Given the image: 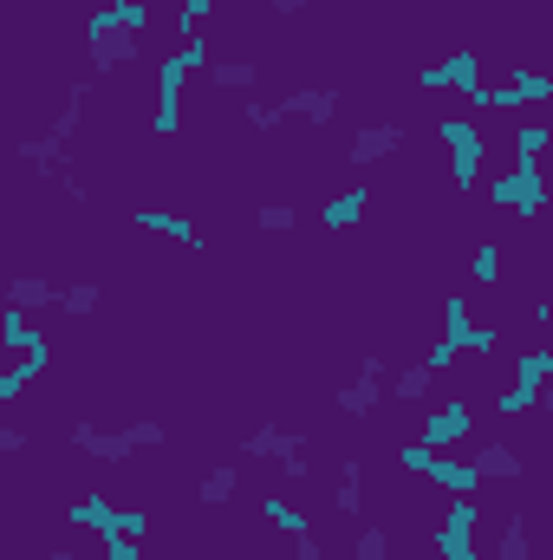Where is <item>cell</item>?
I'll use <instances>...</instances> for the list:
<instances>
[{
    "label": "cell",
    "mask_w": 553,
    "mask_h": 560,
    "mask_svg": "<svg viewBox=\"0 0 553 560\" xmlns=\"http://www.w3.org/2000/svg\"><path fill=\"white\" fill-rule=\"evenodd\" d=\"M196 72H209V39L202 33H183V46L156 66V112H150V131L156 138H176L183 131V92H189Z\"/></svg>",
    "instance_id": "6da1fadb"
},
{
    "label": "cell",
    "mask_w": 553,
    "mask_h": 560,
    "mask_svg": "<svg viewBox=\"0 0 553 560\" xmlns=\"http://www.w3.org/2000/svg\"><path fill=\"white\" fill-rule=\"evenodd\" d=\"M489 202H495L502 215H515V222H541V215H548V170L528 163V156H515V163L489 183Z\"/></svg>",
    "instance_id": "7a4b0ae2"
},
{
    "label": "cell",
    "mask_w": 553,
    "mask_h": 560,
    "mask_svg": "<svg viewBox=\"0 0 553 560\" xmlns=\"http://www.w3.org/2000/svg\"><path fill=\"white\" fill-rule=\"evenodd\" d=\"M436 143L449 150V189H475L482 183V163H489V143H482V125L475 118H436Z\"/></svg>",
    "instance_id": "3957f363"
},
{
    "label": "cell",
    "mask_w": 553,
    "mask_h": 560,
    "mask_svg": "<svg viewBox=\"0 0 553 560\" xmlns=\"http://www.w3.org/2000/svg\"><path fill=\"white\" fill-rule=\"evenodd\" d=\"M242 456H268V463H280L286 482H306V476H313L306 436H299V430H280V423H261L255 436H242Z\"/></svg>",
    "instance_id": "277c9868"
},
{
    "label": "cell",
    "mask_w": 553,
    "mask_h": 560,
    "mask_svg": "<svg viewBox=\"0 0 553 560\" xmlns=\"http://www.w3.org/2000/svg\"><path fill=\"white\" fill-rule=\"evenodd\" d=\"M85 52H92L98 72H118V66H138L143 39L138 33H125V26H111V13L98 7V13H85Z\"/></svg>",
    "instance_id": "5b68a950"
},
{
    "label": "cell",
    "mask_w": 553,
    "mask_h": 560,
    "mask_svg": "<svg viewBox=\"0 0 553 560\" xmlns=\"http://www.w3.org/2000/svg\"><path fill=\"white\" fill-rule=\"evenodd\" d=\"M443 346L462 359V352H482V359H495V326H482L475 313H469V300L462 293H449V306H443Z\"/></svg>",
    "instance_id": "8992f818"
},
{
    "label": "cell",
    "mask_w": 553,
    "mask_h": 560,
    "mask_svg": "<svg viewBox=\"0 0 553 560\" xmlns=\"http://www.w3.org/2000/svg\"><path fill=\"white\" fill-rule=\"evenodd\" d=\"M475 535H482L475 495H449V515L436 528V560H475Z\"/></svg>",
    "instance_id": "52a82bcc"
},
{
    "label": "cell",
    "mask_w": 553,
    "mask_h": 560,
    "mask_svg": "<svg viewBox=\"0 0 553 560\" xmlns=\"http://www.w3.org/2000/svg\"><path fill=\"white\" fill-rule=\"evenodd\" d=\"M548 98H553L548 72H515V79H502V85H482L469 105H475V112H521V105H548Z\"/></svg>",
    "instance_id": "ba28073f"
},
{
    "label": "cell",
    "mask_w": 553,
    "mask_h": 560,
    "mask_svg": "<svg viewBox=\"0 0 553 560\" xmlns=\"http://www.w3.org/2000/svg\"><path fill=\"white\" fill-rule=\"evenodd\" d=\"M416 85H423V92H462V98H475V92L489 85V79H482V52H475V46H456V52H449L443 66H430Z\"/></svg>",
    "instance_id": "9c48e42d"
},
{
    "label": "cell",
    "mask_w": 553,
    "mask_h": 560,
    "mask_svg": "<svg viewBox=\"0 0 553 560\" xmlns=\"http://www.w3.org/2000/svg\"><path fill=\"white\" fill-rule=\"evenodd\" d=\"M385 372H391V365H385L378 352H365L358 372H352V385H339V411H345V418H372V411L385 405Z\"/></svg>",
    "instance_id": "30bf717a"
},
{
    "label": "cell",
    "mask_w": 553,
    "mask_h": 560,
    "mask_svg": "<svg viewBox=\"0 0 553 560\" xmlns=\"http://www.w3.org/2000/svg\"><path fill=\"white\" fill-rule=\"evenodd\" d=\"M404 138H411V125H398V118H378V125L352 131V143H345V163H352V170H372L378 156L404 150Z\"/></svg>",
    "instance_id": "8fae6325"
},
{
    "label": "cell",
    "mask_w": 553,
    "mask_h": 560,
    "mask_svg": "<svg viewBox=\"0 0 553 560\" xmlns=\"http://www.w3.org/2000/svg\"><path fill=\"white\" fill-rule=\"evenodd\" d=\"M469 430H475V405L449 398V405H436V411L423 418V430H416V443H423V450H456V443H462Z\"/></svg>",
    "instance_id": "7c38bea8"
},
{
    "label": "cell",
    "mask_w": 553,
    "mask_h": 560,
    "mask_svg": "<svg viewBox=\"0 0 553 560\" xmlns=\"http://www.w3.org/2000/svg\"><path fill=\"white\" fill-rule=\"evenodd\" d=\"M339 105H345V98H339L332 85H293L274 112H280V118H299V125H332V118H339Z\"/></svg>",
    "instance_id": "4fadbf2b"
},
{
    "label": "cell",
    "mask_w": 553,
    "mask_h": 560,
    "mask_svg": "<svg viewBox=\"0 0 553 560\" xmlns=\"http://www.w3.org/2000/svg\"><path fill=\"white\" fill-rule=\"evenodd\" d=\"M72 443H79L85 456H98V463H131V456H138V436H131V430H98V423H79V430H72Z\"/></svg>",
    "instance_id": "5bb4252c"
},
{
    "label": "cell",
    "mask_w": 553,
    "mask_h": 560,
    "mask_svg": "<svg viewBox=\"0 0 553 560\" xmlns=\"http://www.w3.org/2000/svg\"><path fill=\"white\" fill-rule=\"evenodd\" d=\"M430 489H443V495H475L482 489V476H475V463H456L449 450H436L430 456V476H423Z\"/></svg>",
    "instance_id": "9a60e30c"
},
{
    "label": "cell",
    "mask_w": 553,
    "mask_h": 560,
    "mask_svg": "<svg viewBox=\"0 0 553 560\" xmlns=\"http://www.w3.org/2000/svg\"><path fill=\"white\" fill-rule=\"evenodd\" d=\"M469 463H475V476H482V482H521V476H528L521 450H508V443H482Z\"/></svg>",
    "instance_id": "2e32d148"
},
{
    "label": "cell",
    "mask_w": 553,
    "mask_h": 560,
    "mask_svg": "<svg viewBox=\"0 0 553 560\" xmlns=\"http://www.w3.org/2000/svg\"><path fill=\"white\" fill-rule=\"evenodd\" d=\"M66 515H72V528H92L98 541H105V535H118V509H111V495H105V489H85Z\"/></svg>",
    "instance_id": "e0dca14e"
},
{
    "label": "cell",
    "mask_w": 553,
    "mask_h": 560,
    "mask_svg": "<svg viewBox=\"0 0 553 560\" xmlns=\"http://www.w3.org/2000/svg\"><path fill=\"white\" fill-rule=\"evenodd\" d=\"M46 365H52V346L39 339L33 352H20V365H7V372H0V405H13L26 385H39V372H46Z\"/></svg>",
    "instance_id": "ac0fdd59"
},
{
    "label": "cell",
    "mask_w": 553,
    "mask_h": 560,
    "mask_svg": "<svg viewBox=\"0 0 553 560\" xmlns=\"http://www.w3.org/2000/svg\"><path fill=\"white\" fill-rule=\"evenodd\" d=\"M85 98H92V85H85V79H72V85H66V98H59V112H52V125H46V138H52V143L79 138V125H85Z\"/></svg>",
    "instance_id": "d6986e66"
},
{
    "label": "cell",
    "mask_w": 553,
    "mask_h": 560,
    "mask_svg": "<svg viewBox=\"0 0 553 560\" xmlns=\"http://www.w3.org/2000/svg\"><path fill=\"white\" fill-rule=\"evenodd\" d=\"M138 229H150V235H163V242H176V248H202V235H196V222L189 215H176V209H138Z\"/></svg>",
    "instance_id": "ffe728a7"
},
{
    "label": "cell",
    "mask_w": 553,
    "mask_h": 560,
    "mask_svg": "<svg viewBox=\"0 0 553 560\" xmlns=\"http://www.w3.org/2000/svg\"><path fill=\"white\" fill-rule=\"evenodd\" d=\"M365 209H372V189H365V183H352V189H339V196L319 209V222H326V229H358V222H365Z\"/></svg>",
    "instance_id": "44dd1931"
},
{
    "label": "cell",
    "mask_w": 553,
    "mask_h": 560,
    "mask_svg": "<svg viewBox=\"0 0 553 560\" xmlns=\"http://www.w3.org/2000/svg\"><path fill=\"white\" fill-rule=\"evenodd\" d=\"M7 306H20V313H46V306H59V280L20 275L13 287H7Z\"/></svg>",
    "instance_id": "7402d4cb"
},
{
    "label": "cell",
    "mask_w": 553,
    "mask_h": 560,
    "mask_svg": "<svg viewBox=\"0 0 553 560\" xmlns=\"http://www.w3.org/2000/svg\"><path fill=\"white\" fill-rule=\"evenodd\" d=\"M332 509H339V515H365V463H358V456H345V463H339Z\"/></svg>",
    "instance_id": "603a6c76"
},
{
    "label": "cell",
    "mask_w": 553,
    "mask_h": 560,
    "mask_svg": "<svg viewBox=\"0 0 553 560\" xmlns=\"http://www.w3.org/2000/svg\"><path fill=\"white\" fill-rule=\"evenodd\" d=\"M261 515L274 522L286 541H306V535H313V515H306L299 502H286V495H268V502H261Z\"/></svg>",
    "instance_id": "cb8c5ba5"
},
{
    "label": "cell",
    "mask_w": 553,
    "mask_h": 560,
    "mask_svg": "<svg viewBox=\"0 0 553 560\" xmlns=\"http://www.w3.org/2000/svg\"><path fill=\"white\" fill-rule=\"evenodd\" d=\"M20 163L39 170V176H59V170H66V143H52L46 131H39V138H20Z\"/></svg>",
    "instance_id": "d4e9b609"
},
{
    "label": "cell",
    "mask_w": 553,
    "mask_h": 560,
    "mask_svg": "<svg viewBox=\"0 0 553 560\" xmlns=\"http://www.w3.org/2000/svg\"><path fill=\"white\" fill-rule=\"evenodd\" d=\"M46 332H33V313H20V306H0V346L7 352H33Z\"/></svg>",
    "instance_id": "484cf974"
},
{
    "label": "cell",
    "mask_w": 553,
    "mask_h": 560,
    "mask_svg": "<svg viewBox=\"0 0 553 560\" xmlns=\"http://www.w3.org/2000/svg\"><path fill=\"white\" fill-rule=\"evenodd\" d=\"M430 385H436V372H430V365L385 372V392H398V405H423V398H430Z\"/></svg>",
    "instance_id": "4316f807"
},
{
    "label": "cell",
    "mask_w": 553,
    "mask_h": 560,
    "mask_svg": "<svg viewBox=\"0 0 553 560\" xmlns=\"http://www.w3.org/2000/svg\"><path fill=\"white\" fill-rule=\"evenodd\" d=\"M548 378H553V352L548 346H528V352L515 359V385H521V392H548Z\"/></svg>",
    "instance_id": "83f0119b"
},
{
    "label": "cell",
    "mask_w": 553,
    "mask_h": 560,
    "mask_svg": "<svg viewBox=\"0 0 553 560\" xmlns=\"http://www.w3.org/2000/svg\"><path fill=\"white\" fill-rule=\"evenodd\" d=\"M235 489H242V469H235V463H222V469H209V476H202L196 502H202V509H222V502H235Z\"/></svg>",
    "instance_id": "f1b7e54d"
},
{
    "label": "cell",
    "mask_w": 553,
    "mask_h": 560,
    "mask_svg": "<svg viewBox=\"0 0 553 560\" xmlns=\"http://www.w3.org/2000/svg\"><path fill=\"white\" fill-rule=\"evenodd\" d=\"M209 79H215L222 92H255L261 66H255V59H222V66H209Z\"/></svg>",
    "instance_id": "f546056e"
},
{
    "label": "cell",
    "mask_w": 553,
    "mask_h": 560,
    "mask_svg": "<svg viewBox=\"0 0 553 560\" xmlns=\"http://www.w3.org/2000/svg\"><path fill=\"white\" fill-rule=\"evenodd\" d=\"M98 300H105V287H98V280H72V287H59V313H72V319L98 313Z\"/></svg>",
    "instance_id": "4dcf8cb0"
},
{
    "label": "cell",
    "mask_w": 553,
    "mask_h": 560,
    "mask_svg": "<svg viewBox=\"0 0 553 560\" xmlns=\"http://www.w3.org/2000/svg\"><path fill=\"white\" fill-rule=\"evenodd\" d=\"M469 275L482 280V287H502V242H482V248L469 255Z\"/></svg>",
    "instance_id": "1f68e13d"
},
{
    "label": "cell",
    "mask_w": 553,
    "mask_h": 560,
    "mask_svg": "<svg viewBox=\"0 0 553 560\" xmlns=\"http://www.w3.org/2000/svg\"><path fill=\"white\" fill-rule=\"evenodd\" d=\"M255 229L286 235V229H299V209H293V202H261V209H255Z\"/></svg>",
    "instance_id": "d6a6232c"
},
{
    "label": "cell",
    "mask_w": 553,
    "mask_h": 560,
    "mask_svg": "<svg viewBox=\"0 0 553 560\" xmlns=\"http://www.w3.org/2000/svg\"><path fill=\"white\" fill-rule=\"evenodd\" d=\"M105 13H111V26H125V33H138V39H143V26H150V7H143V0H111Z\"/></svg>",
    "instance_id": "836d02e7"
},
{
    "label": "cell",
    "mask_w": 553,
    "mask_h": 560,
    "mask_svg": "<svg viewBox=\"0 0 553 560\" xmlns=\"http://www.w3.org/2000/svg\"><path fill=\"white\" fill-rule=\"evenodd\" d=\"M548 143H553V131H548V125H521V131H515V156L541 163V156H548Z\"/></svg>",
    "instance_id": "e575fe53"
},
{
    "label": "cell",
    "mask_w": 553,
    "mask_h": 560,
    "mask_svg": "<svg viewBox=\"0 0 553 560\" xmlns=\"http://www.w3.org/2000/svg\"><path fill=\"white\" fill-rule=\"evenodd\" d=\"M502 560H528V515L515 509L508 528H502Z\"/></svg>",
    "instance_id": "d590c367"
},
{
    "label": "cell",
    "mask_w": 553,
    "mask_h": 560,
    "mask_svg": "<svg viewBox=\"0 0 553 560\" xmlns=\"http://www.w3.org/2000/svg\"><path fill=\"white\" fill-rule=\"evenodd\" d=\"M430 456H436V450H423V443H398V469H404V476H416V482H423V476H430Z\"/></svg>",
    "instance_id": "8d00e7d4"
},
{
    "label": "cell",
    "mask_w": 553,
    "mask_h": 560,
    "mask_svg": "<svg viewBox=\"0 0 553 560\" xmlns=\"http://www.w3.org/2000/svg\"><path fill=\"white\" fill-rule=\"evenodd\" d=\"M352 560H391V535H385V528H365V535L352 541Z\"/></svg>",
    "instance_id": "74e56055"
},
{
    "label": "cell",
    "mask_w": 553,
    "mask_h": 560,
    "mask_svg": "<svg viewBox=\"0 0 553 560\" xmlns=\"http://www.w3.org/2000/svg\"><path fill=\"white\" fill-rule=\"evenodd\" d=\"M202 20H215V0H183V7H176V26H183V33H196Z\"/></svg>",
    "instance_id": "f35d334b"
},
{
    "label": "cell",
    "mask_w": 553,
    "mask_h": 560,
    "mask_svg": "<svg viewBox=\"0 0 553 560\" xmlns=\"http://www.w3.org/2000/svg\"><path fill=\"white\" fill-rule=\"evenodd\" d=\"M125 430L138 436V450H156V443H169V430H163L156 418H138V423H125Z\"/></svg>",
    "instance_id": "ab89813d"
},
{
    "label": "cell",
    "mask_w": 553,
    "mask_h": 560,
    "mask_svg": "<svg viewBox=\"0 0 553 560\" xmlns=\"http://www.w3.org/2000/svg\"><path fill=\"white\" fill-rule=\"evenodd\" d=\"M118 535L143 541V535H150V515H143V509H118Z\"/></svg>",
    "instance_id": "60d3db41"
},
{
    "label": "cell",
    "mask_w": 553,
    "mask_h": 560,
    "mask_svg": "<svg viewBox=\"0 0 553 560\" xmlns=\"http://www.w3.org/2000/svg\"><path fill=\"white\" fill-rule=\"evenodd\" d=\"M105 560H143V548L131 535H105Z\"/></svg>",
    "instance_id": "b9f144b4"
},
{
    "label": "cell",
    "mask_w": 553,
    "mask_h": 560,
    "mask_svg": "<svg viewBox=\"0 0 553 560\" xmlns=\"http://www.w3.org/2000/svg\"><path fill=\"white\" fill-rule=\"evenodd\" d=\"M20 450H26V430H20V423H0V463L20 456Z\"/></svg>",
    "instance_id": "7bdbcfd3"
},
{
    "label": "cell",
    "mask_w": 553,
    "mask_h": 560,
    "mask_svg": "<svg viewBox=\"0 0 553 560\" xmlns=\"http://www.w3.org/2000/svg\"><path fill=\"white\" fill-rule=\"evenodd\" d=\"M242 118H248V131H274V125H280V112H274V105H248Z\"/></svg>",
    "instance_id": "ee69618b"
},
{
    "label": "cell",
    "mask_w": 553,
    "mask_h": 560,
    "mask_svg": "<svg viewBox=\"0 0 553 560\" xmlns=\"http://www.w3.org/2000/svg\"><path fill=\"white\" fill-rule=\"evenodd\" d=\"M293 560H326V555H319V535H306V541H293Z\"/></svg>",
    "instance_id": "f6af8a7d"
},
{
    "label": "cell",
    "mask_w": 553,
    "mask_h": 560,
    "mask_svg": "<svg viewBox=\"0 0 553 560\" xmlns=\"http://www.w3.org/2000/svg\"><path fill=\"white\" fill-rule=\"evenodd\" d=\"M274 13L280 20H293V13H306V0H274Z\"/></svg>",
    "instance_id": "bcb514c9"
},
{
    "label": "cell",
    "mask_w": 553,
    "mask_h": 560,
    "mask_svg": "<svg viewBox=\"0 0 553 560\" xmlns=\"http://www.w3.org/2000/svg\"><path fill=\"white\" fill-rule=\"evenodd\" d=\"M33 560H79L72 548H52V555H33Z\"/></svg>",
    "instance_id": "7dc6e473"
}]
</instances>
